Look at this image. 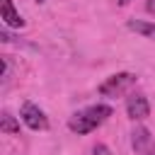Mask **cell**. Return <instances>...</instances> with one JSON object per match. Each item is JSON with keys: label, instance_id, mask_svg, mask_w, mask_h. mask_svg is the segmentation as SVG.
Segmentation results:
<instances>
[{"label": "cell", "instance_id": "2", "mask_svg": "<svg viewBox=\"0 0 155 155\" xmlns=\"http://www.w3.org/2000/svg\"><path fill=\"white\" fill-rule=\"evenodd\" d=\"M19 116H22V121H24L31 131H41V128H46V126H48V121H46L44 111H41L36 104H31V102H24V104H22Z\"/></svg>", "mask_w": 155, "mask_h": 155}, {"label": "cell", "instance_id": "14", "mask_svg": "<svg viewBox=\"0 0 155 155\" xmlns=\"http://www.w3.org/2000/svg\"><path fill=\"white\" fill-rule=\"evenodd\" d=\"M36 2H46V0H36Z\"/></svg>", "mask_w": 155, "mask_h": 155}, {"label": "cell", "instance_id": "3", "mask_svg": "<svg viewBox=\"0 0 155 155\" xmlns=\"http://www.w3.org/2000/svg\"><path fill=\"white\" fill-rule=\"evenodd\" d=\"M126 111H128V119L140 121V119H145V116L150 114V104H148V99H145L143 94H128V99H126Z\"/></svg>", "mask_w": 155, "mask_h": 155}, {"label": "cell", "instance_id": "8", "mask_svg": "<svg viewBox=\"0 0 155 155\" xmlns=\"http://www.w3.org/2000/svg\"><path fill=\"white\" fill-rule=\"evenodd\" d=\"M128 29L148 36V39H155V24H148V22H138V19H128Z\"/></svg>", "mask_w": 155, "mask_h": 155}, {"label": "cell", "instance_id": "7", "mask_svg": "<svg viewBox=\"0 0 155 155\" xmlns=\"http://www.w3.org/2000/svg\"><path fill=\"white\" fill-rule=\"evenodd\" d=\"M85 114H87L94 124H102V121H107V119L111 116V107H107V104H94V107L85 109Z\"/></svg>", "mask_w": 155, "mask_h": 155}, {"label": "cell", "instance_id": "11", "mask_svg": "<svg viewBox=\"0 0 155 155\" xmlns=\"http://www.w3.org/2000/svg\"><path fill=\"white\" fill-rule=\"evenodd\" d=\"M145 10H148L150 15H155V0H148V2H145Z\"/></svg>", "mask_w": 155, "mask_h": 155}, {"label": "cell", "instance_id": "13", "mask_svg": "<svg viewBox=\"0 0 155 155\" xmlns=\"http://www.w3.org/2000/svg\"><path fill=\"white\" fill-rule=\"evenodd\" d=\"M126 2H128V0H119V5H126Z\"/></svg>", "mask_w": 155, "mask_h": 155}, {"label": "cell", "instance_id": "10", "mask_svg": "<svg viewBox=\"0 0 155 155\" xmlns=\"http://www.w3.org/2000/svg\"><path fill=\"white\" fill-rule=\"evenodd\" d=\"M94 155H109V150H107V145H94V150H92Z\"/></svg>", "mask_w": 155, "mask_h": 155}, {"label": "cell", "instance_id": "4", "mask_svg": "<svg viewBox=\"0 0 155 155\" xmlns=\"http://www.w3.org/2000/svg\"><path fill=\"white\" fill-rule=\"evenodd\" d=\"M0 19L7 27H24V19L19 17V12L12 7V0H0Z\"/></svg>", "mask_w": 155, "mask_h": 155}, {"label": "cell", "instance_id": "6", "mask_svg": "<svg viewBox=\"0 0 155 155\" xmlns=\"http://www.w3.org/2000/svg\"><path fill=\"white\" fill-rule=\"evenodd\" d=\"M153 140H150V131L148 128H136L133 131V138H131V145H133V150H138V153H145V148L150 145Z\"/></svg>", "mask_w": 155, "mask_h": 155}, {"label": "cell", "instance_id": "1", "mask_svg": "<svg viewBox=\"0 0 155 155\" xmlns=\"http://www.w3.org/2000/svg\"><path fill=\"white\" fill-rule=\"evenodd\" d=\"M136 75L133 73H119V75H111L107 82H102L99 85V94H104V97H116V94H121V92H126L131 85H136Z\"/></svg>", "mask_w": 155, "mask_h": 155}, {"label": "cell", "instance_id": "9", "mask_svg": "<svg viewBox=\"0 0 155 155\" xmlns=\"http://www.w3.org/2000/svg\"><path fill=\"white\" fill-rule=\"evenodd\" d=\"M0 131L2 133H19V124L15 121V116L12 114H2V119H0Z\"/></svg>", "mask_w": 155, "mask_h": 155}, {"label": "cell", "instance_id": "5", "mask_svg": "<svg viewBox=\"0 0 155 155\" xmlns=\"http://www.w3.org/2000/svg\"><path fill=\"white\" fill-rule=\"evenodd\" d=\"M68 126H70V131H75V133H90V131H94L99 124H94L85 111H78V114H73V116H70Z\"/></svg>", "mask_w": 155, "mask_h": 155}, {"label": "cell", "instance_id": "12", "mask_svg": "<svg viewBox=\"0 0 155 155\" xmlns=\"http://www.w3.org/2000/svg\"><path fill=\"white\" fill-rule=\"evenodd\" d=\"M145 155H155V145H153V143L145 148Z\"/></svg>", "mask_w": 155, "mask_h": 155}]
</instances>
